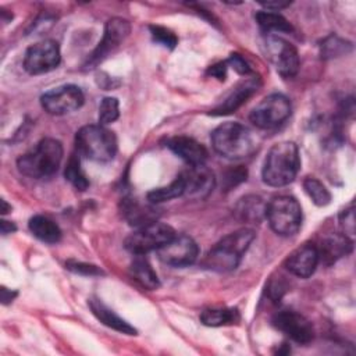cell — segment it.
I'll return each instance as SVG.
<instances>
[{
	"mask_svg": "<svg viewBox=\"0 0 356 356\" xmlns=\"http://www.w3.org/2000/svg\"><path fill=\"white\" fill-rule=\"evenodd\" d=\"M131 24L120 17L110 18L104 25V33L99 46L93 50L86 61V68H93L103 61L110 53H113L129 35Z\"/></svg>",
	"mask_w": 356,
	"mask_h": 356,
	"instance_id": "obj_12",
	"label": "cell"
},
{
	"mask_svg": "<svg viewBox=\"0 0 356 356\" xmlns=\"http://www.w3.org/2000/svg\"><path fill=\"white\" fill-rule=\"evenodd\" d=\"M299 167L300 156L298 146L289 140L278 142L271 146L266 156L261 177L270 186H285L296 178Z\"/></svg>",
	"mask_w": 356,
	"mask_h": 356,
	"instance_id": "obj_1",
	"label": "cell"
},
{
	"mask_svg": "<svg viewBox=\"0 0 356 356\" xmlns=\"http://www.w3.org/2000/svg\"><path fill=\"white\" fill-rule=\"evenodd\" d=\"M152 204H143L135 199H124V202L121 204V210H122L125 220L131 225L142 227V225L150 224L153 221H157L156 220L157 210Z\"/></svg>",
	"mask_w": 356,
	"mask_h": 356,
	"instance_id": "obj_21",
	"label": "cell"
},
{
	"mask_svg": "<svg viewBox=\"0 0 356 356\" xmlns=\"http://www.w3.org/2000/svg\"><path fill=\"white\" fill-rule=\"evenodd\" d=\"M150 33H152V38L154 42L160 43L161 46L164 47H168V49H174L178 39L177 36L167 28L164 26H159V25H152L150 26Z\"/></svg>",
	"mask_w": 356,
	"mask_h": 356,
	"instance_id": "obj_32",
	"label": "cell"
},
{
	"mask_svg": "<svg viewBox=\"0 0 356 356\" xmlns=\"http://www.w3.org/2000/svg\"><path fill=\"white\" fill-rule=\"evenodd\" d=\"M83 93L76 85H61L44 92L40 104L51 115H64L82 107Z\"/></svg>",
	"mask_w": 356,
	"mask_h": 356,
	"instance_id": "obj_11",
	"label": "cell"
},
{
	"mask_svg": "<svg viewBox=\"0 0 356 356\" xmlns=\"http://www.w3.org/2000/svg\"><path fill=\"white\" fill-rule=\"evenodd\" d=\"M60 60L61 53L58 43L51 39H44L28 47L24 56V68L31 75H40L57 68Z\"/></svg>",
	"mask_w": 356,
	"mask_h": 356,
	"instance_id": "obj_10",
	"label": "cell"
},
{
	"mask_svg": "<svg viewBox=\"0 0 356 356\" xmlns=\"http://www.w3.org/2000/svg\"><path fill=\"white\" fill-rule=\"evenodd\" d=\"M227 64L229 67H232L241 75H252V70H250L249 64L246 63V60L241 54H236V53L231 54L229 58L227 60Z\"/></svg>",
	"mask_w": 356,
	"mask_h": 356,
	"instance_id": "obj_36",
	"label": "cell"
},
{
	"mask_svg": "<svg viewBox=\"0 0 356 356\" xmlns=\"http://www.w3.org/2000/svg\"><path fill=\"white\" fill-rule=\"evenodd\" d=\"M131 277L143 288L146 289H157L160 286L159 277L156 271L153 270L149 260L145 257V254H135L131 267H129Z\"/></svg>",
	"mask_w": 356,
	"mask_h": 356,
	"instance_id": "obj_22",
	"label": "cell"
},
{
	"mask_svg": "<svg viewBox=\"0 0 356 356\" xmlns=\"http://www.w3.org/2000/svg\"><path fill=\"white\" fill-rule=\"evenodd\" d=\"M303 188H305V192L307 193V196L312 199V202L316 206L323 207V206L330 204L331 193L327 189V186L323 182H320L317 178H313V177L305 178Z\"/></svg>",
	"mask_w": 356,
	"mask_h": 356,
	"instance_id": "obj_30",
	"label": "cell"
},
{
	"mask_svg": "<svg viewBox=\"0 0 356 356\" xmlns=\"http://www.w3.org/2000/svg\"><path fill=\"white\" fill-rule=\"evenodd\" d=\"M120 115L118 100L115 97H103L99 106V124L108 125L114 122Z\"/></svg>",
	"mask_w": 356,
	"mask_h": 356,
	"instance_id": "obj_31",
	"label": "cell"
},
{
	"mask_svg": "<svg viewBox=\"0 0 356 356\" xmlns=\"http://www.w3.org/2000/svg\"><path fill=\"white\" fill-rule=\"evenodd\" d=\"M352 50V43L337 36V35H330L323 39L320 43V53L323 58H334L343 56Z\"/></svg>",
	"mask_w": 356,
	"mask_h": 356,
	"instance_id": "obj_29",
	"label": "cell"
},
{
	"mask_svg": "<svg viewBox=\"0 0 356 356\" xmlns=\"http://www.w3.org/2000/svg\"><path fill=\"white\" fill-rule=\"evenodd\" d=\"M67 268L76 273V274H82V275H100L103 274V271L93 264H88V263H82V261H68Z\"/></svg>",
	"mask_w": 356,
	"mask_h": 356,
	"instance_id": "obj_34",
	"label": "cell"
},
{
	"mask_svg": "<svg viewBox=\"0 0 356 356\" xmlns=\"http://www.w3.org/2000/svg\"><path fill=\"white\" fill-rule=\"evenodd\" d=\"M264 8H267L268 11H278L281 8L288 7L291 3L289 1H261L260 3Z\"/></svg>",
	"mask_w": 356,
	"mask_h": 356,
	"instance_id": "obj_38",
	"label": "cell"
},
{
	"mask_svg": "<svg viewBox=\"0 0 356 356\" xmlns=\"http://www.w3.org/2000/svg\"><path fill=\"white\" fill-rule=\"evenodd\" d=\"M260 85H261L260 78L256 76L254 74H252L250 76H248L246 79L239 82L228 93V96L222 100V103H220L216 108H213L210 111V114H213V115H225V114H231V113L236 111L253 93L257 92Z\"/></svg>",
	"mask_w": 356,
	"mask_h": 356,
	"instance_id": "obj_16",
	"label": "cell"
},
{
	"mask_svg": "<svg viewBox=\"0 0 356 356\" xmlns=\"http://www.w3.org/2000/svg\"><path fill=\"white\" fill-rule=\"evenodd\" d=\"M17 296V291H10L6 286H1V302L3 305H8Z\"/></svg>",
	"mask_w": 356,
	"mask_h": 356,
	"instance_id": "obj_39",
	"label": "cell"
},
{
	"mask_svg": "<svg viewBox=\"0 0 356 356\" xmlns=\"http://www.w3.org/2000/svg\"><path fill=\"white\" fill-rule=\"evenodd\" d=\"M239 312L234 307H217L206 309L200 314V320L204 325L209 327H221L229 325L239 321Z\"/></svg>",
	"mask_w": 356,
	"mask_h": 356,
	"instance_id": "obj_25",
	"label": "cell"
},
{
	"mask_svg": "<svg viewBox=\"0 0 356 356\" xmlns=\"http://www.w3.org/2000/svg\"><path fill=\"white\" fill-rule=\"evenodd\" d=\"M29 231L42 242L46 243H57L61 239V229L60 227L50 218L44 216H33L31 217L29 222Z\"/></svg>",
	"mask_w": 356,
	"mask_h": 356,
	"instance_id": "obj_24",
	"label": "cell"
},
{
	"mask_svg": "<svg viewBox=\"0 0 356 356\" xmlns=\"http://www.w3.org/2000/svg\"><path fill=\"white\" fill-rule=\"evenodd\" d=\"M317 264H318L317 248L310 243H306L298 248L285 260L286 270L299 278H309L316 271Z\"/></svg>",
	"mask_w": 356,
	"mask_h": 356,
	"instance_id": "obj_17",
	"label": "cell"
},
{
	"mask_svg": "<svg viewBox=\"0 0 356 356\" xmlns=\"http://www.w3.org/2000/svg\"><path fill=\"white\" fill-rule=\"evenodd\" d=\"M211 145L220 156L239 160L250 156L256 150L257 140L253 132L243 124L227 121L211 132Z\"/></svg>",
	"mask_w": 356,
	"mask_h": 356,
	"instance_id": "obj_3",
	"label": "cell"
},
{
	"mask_svg": "<svg viewBox=\"0 0 356 356\" xmlns=\"http://www.w3.org/2000/svg\"><path fill=\"white\" fill-rule=\"evenodd\" d=\"M259 26L266 32H291L292 25L288 22L285 17L275 11L261 10L254 15Z\"/></svg>",
	"mask_w": 356,
	"mask_h": 356,
	"instance_id": "obj_26",
	"label": "cell"
},
{
	"mask_svg": "<svg viewBox=\"0 0 356 356\" xmlns=\"http://www.w3.org/2000/svg\"><path fill=\"white\" fill-rule=\"evenodd\" d=\"M184 196V181L181 178V175H178L171 184H168L167 186H161V188H156L152 189L147 193V200L153 204L157 203H163V202H168L172 200L175 197Z\"/></svg>",
	"mask_w": 356,
	"mask_h": 356,
	"instance_id": "obj_27",
	"label": "cell"
},
{
	"mask_svg": "<svg viewBox=\"0 0 356 356\" xmlns=\"http://www.w3.org/2000/svg\"><path fill=\"white\" fill-rule=\"evenodd\" d=\"M246 179V170L242 168L241 165L236 168H231L229 171L225 172L224 175V185L227 189H231L232 186L238 185L239 182Z\"/></svg>",
	"mask_w": 356,
	"mask_h": 356,
	"instance_id": "obj_35",
	"label": "cell"
},
{
	"mask_svg": "<svg viewBox=\"0 0 356 356\" xmlns=\"http://www.w3.org/2000/svg\"><path fill=\"white\" fill-rule=\"evenodd\" d=\"M253 239L254 231L250 228H241L228 234L207 252L203 266L220 273L235 270Z\"/></svg>",
	"mask_w": 356,
	"mask_h": 356,
	"instance_id": "obj_2",
	"label": "cell"
},
{
	"mask_svg": "<svg viewBox=\"0 0 356 356\" xmlns=\"http://www.w3.org/2000/svg\"><path fill=\"white\" fill-rule=\"evenodd\" d=\"M289 115V99L281 93H271L253 107L249 120L260 129H273L280 127Z\"/></svg>",
	"mask_w": 356,
	"mask_h": 356,
	"instance_id": "obj_8",
	"label": "cell"
},
{
	"mask_svg": "<svg viewBox=\"0 0 356 356\" xmlns=\"http://www.w3.org/2000/svg\"><path fill=\"white\" fill-rule=\"evenodd\" d=\"M273 324L277 330L284 332L292 341L306 345L314 338V328L310 320L305 316L292 312V310H281L273 317Z\"/></svg>",
	"mask_w": 356,
	"mask_h": 356,
	"instance_id": "obj_15",
	"label": "cell"
},
{
	"mask_svg": "<svg viewBox=\"0 0 356 356\" xmlns=\"http://www.w3.org/2000/svg\"><path fill=\"white\" fill-rule=\"evenodd\" d=\"M63 145L53 138H44L38 142L35 149L22 154L17 160L21 174L29 178H47L57 172L63 160Z\"/></svg>",
	"mask_w": 356,
	"mask_h": 356,
	"instance_id": "obj_4",
	"label": "cell"
},
{
	"mask_svg": "<svg viewBox=\"0 0 356 356\" xmlns=\"http://www.w3.org/2000/svg\"><path fill=\"white\" fill-rule=\"evenodd\" d=\"M10 210H11V206H8L4 199H1L0 200V211H1V214H7Z\"/></svg>",
	"mask_w": 356,
	"mask_h": 356,
	"instance_id": "obj_41",
	"label": "cell"
},
{
	"mask_svg": "<svg viewBox=\"0 0 356 356\" xmlns=\"http://www.w3.org/2000/svg\"><path fill=\"white\" fill-rule=\"evenodd\" d=\"M266 206L260 196L248 195L238 200L235 204V214L241 221L246 222H259L263 217H266Z\"/></svg>",
	"mask_w": 356,
	"mask_h": 356,
	"instance_id": "obj_23",
	"label": "cell"
},
{
	"mask_svg": "<svg viewBox=\"0 0 356 356\" xmlns=\"http://www.w3.org/2000/svg\"><path fill=\"white\" fill-rule=\"evenodd\" d=\"M339 225L342 228V234H345L346 236H352L355 232V211H353V206L348 207L346 210H343L339 214Z\"/></svg>",
	"mask_w": 356,
	"mask_h": 356,
	"instance_id": "obj_33",
	"label": "cell"
},
{
	"mask_svg": "<svg viewBox=\"0 0 356 356\" xmlns=\"http://www.w3.org/2000/svg\"><path fill=\"white\" fill-rule=\"evenodd\" d=\"M0 229H1V234H3V235H7V234L14 232V231L17 229V227H15L13 222L7 221V220H1V221H0Z\"/></svg>",
	"mask_w": 356,
	"mask_h": 356,
	"instance_id": "obj_40",
	"label": "cell"
},
{
	"mask_svg": "<svg viewBox=\"0 0 356 356\" xmlns=\"http://www.w3.org/2000/svg\"><path fill=\"white\" fill-rule=\"evenodd\" d=\"M316 248L318 253V263L331 266L352 252L353 241L342 232L330 234Z\"/></svg>",
	"mask_w": 356,
	"mask_h": 356,
	"instance_id": "obj_18",
	"label": "cell"
},
{
	"mask_svg": "<svg viewBox=\"0 0 356 356\" xmlns=\"http://www.w3.org/2000/svg\"><path fill=\"white\" fill-rule=\"evenodd\" d=\"M159 259L172 267H186L196 261L199 248L188 235H174L165 245L156 250Z\"/></svg>",
	"mask_w": 356,
	"mask_h": 356,
	"instance_id": "obj_13",
	"label": "cell"
},
{
	"mask_svg": "<svg viewBox=\"0 0 356 356\" xmlns=\"http://www.w3.org/2000/svg\"><path fill=\"white\" fill-rule=\"evenodd\" d=\"M263 46L266 57L281 76L291 78L296 75L300 61L298 50L293 44L274 33H268L264 38Z\"/></svg>",
	"mask_w": 356,
	"mask_h": 356,
	"instance_id": "obj_9",
	"label": "cell"
},
{
	"mask_svg": "<svg viewBox=\"0 0 356 356\" xmlns=\"http://www.w3.org/2000/svg\"><path fill=\"white\" fill-rule=\"evenodd\" d=\"M88 305H89L92 313L95 314V317L100 323L107 325L108 328H113V330L127 334V335H136V330L129 323H127L124 318H121L117 313H114L110 307H107L102 300L92 298V299H89Z\"/></svg>",
	"mask_w": 356,
	"mask_h": 356,
	"instance_id": "obj_20",
	"label": "cell"
},
{
	"mask_svg": "<svg viewBox=\"0 0 356 356\" xmlns=\"http://www.w3.org/2000/svg\"><path fill=\"white\" fill-rule=\"evenodd\" d=\"M75 147L79 156L89 160L110 161L117 153V136L104 125H85L75 135Z\"/></svg>",
	"mask_w": 356,
	"mask_h": 356,
	"instance_id": "obj_5",
	"label": "cell"
},
{
	"mask_svg": "<svg viewBox=\"0 0 356 356\" xmlns=\"http://www.w3.org/2000/svg\"><path fill=\"white\" fill-rule=\"evenodd\" d=\"M227 68H228V64L227 61H220L214 65H211L209 70H207V74L217 78L218 81H224L225 76H227Z\"/></svg>",
	"mask_w": 356,
	"mask_h": 356,
	"instance_id": "obj_37",
	"label": "cell"
},
{
	"mask_svg": "<svg viewBox=\"0 0 356 356\" xmlns=\"http://www.w3.org/2000/svg\"><path fill=\"white\" fill-rule=\"evenodd\" d=\"M271 229L281 236H293L302 227V207L292 196H275L266 206Z\"/></svg>",
	"mask_w": 356,
	"mask_h": 356,
	"instance_id": "obj_6",
	"label": "cell"
},
{
	"mask_svg": "<svg viewBox=\"0 0 356 356\" xmlns=\"http://www.w3.org/2000/svg\"><path fill=\"white\" fill-rule=\"evenodd\" d=\"M167 147L184 161H186L188 165L204 164L209 156L207 149L200 142L188 136L170 138L167 140Z\"/></svg>",
	"mask_w": 356,
	"mask_h": 356,
	"instance_id": "obj_19",
	"label": "cell"
},
{
	"mask_svg": "<svg viewBox=\"0 0 356 356\" xmlns=\"http://www.w3.org/2000/svg\"><path fill=\"white\" fill-rule=\"evenodd\" d=\"M65 179L70 181V184L78 189V191H86L89 186V181L81 167V160H79V154L74 153L71 154V157L68 159V163L65 165V171H64Z\"/></svg>",
	"mask_w": 356,
	"mask_h": 356,
	"instance_id": "obj_28",
	"label": "cell"
},
{
	"mask_svg": "<svg viewBox=\"0 0 356 356\" xmlns=\"http://www.w3.org/2000/svg\"><path fill=\"white\" fill-rule=\"evenodd\" d=\"M174 235L175 231L172 227L160 221H153L150 224L138 227L136 231L129 234L125 239V248L132 254H146L152 250L160 249Z\"/></svg>",
	"mask_w": 356,
	"mask_h": 356,
	"instance_id": "obj_7",
	"label": "cell"
},
{
	"mask_svg": "<svg viewBox=\"0 0 356 356\" xmlns=\"http://www.w3.org/2000/svg\"><path fill=\"white\" fill-rule=\"evenodd\" d=\"M179 175L184 181V196L189 199L203 200L214 189L216 177L204 164L188 165Z\"/></svg>",
	"mask_w": 356,
	"mask_h": 356,
	"instance_id": "obj_14",
	"label": "cell"
}]
</instances>
